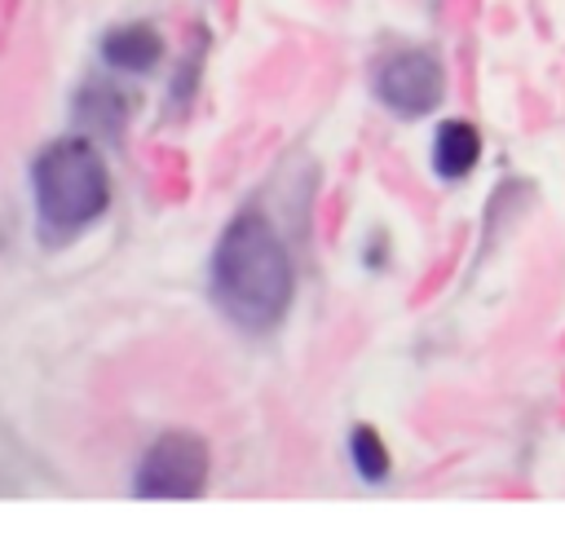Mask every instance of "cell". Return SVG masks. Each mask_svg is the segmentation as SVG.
<instances>
[{
	"label": "cell",
	"instance_id": "7a4b0ae2",
	"mask_svg": "<svg viewBox=\"0 0 565 556\" xmlns=\"http://www.w3.org/2000/svg\"><path fill=\"white\" fill-rule=\"evenodd\" d=\"M31 185H35L40 225H44L53 238H71V234L88 229V225L110 207L106 163H102V154H97L84 137L53 141V146L35 159Z\"/></svg>",
	"mask_w": 565,
	"mask_h": 556
},
{
	"label": "cell",
	"instance_id": "6da1fadb",
	"mask_svg": "<svg viewBox=\"0 0 565 556\" xmlns=\"http://www.w3.org/2000/svg\"><path fill=\"white\" fill-rule=\"evenodd\" d=\"M291 260L260 212L230 221L212 252V296L247 331H269L291 304Z\"/></svg>",
	"mask_w": 565,
	"mask_h": 556
},
{
	"label": "cell",
	"instance_id": "3957f363",
	"mask_svg": "<svg viewBox=\"0 0 565 556\" xmlns=\"http://www.w3.org/2000/svg\"><path fill=\"white\" fill-rule=\"evenodd\" d=\"M132 490L141 499H199L207 490V446L194 432H163L141 468Z\"/></svg>",
	"mask_w": 565,
	"mask_h": 556
},
{
	"label": "cell",
	"instance_id": "5b68a950",
	"mask_svg": "<svg viewBox=\"0 0 565 556\" xmlns=\"http://www.w3.org/2000/svg\"><path fill=\"white\" fill-rule=\"evenodd\" d=\"M159 53H163V40L150 26H141V22H124V26L106 31V40H102V57L115 71H128V75L150 71L159 62Z\"/></svg>",
	"mask_w": 565,
	"mask_h": 556
},
{
	"label": "cell",
	"instance_id": "277c9868",
	"mask_svg": "<svg viewBox=\"0 0 565 556\" xmlns=\"http://www.w3.org/2000/svg\"><path fill=\"white\" fill-rule=\"evenodd\" d=\"M441 93H446L441 62L424 49H402V53L384 57L380 71H375V97L388 110L406 115V119H419V115L437 110Z\"/></svg>",
	"mask_w": 565,
	"mask_h": 556
},
{
	"label": "cell",
	"instance_id": "8992f818",
	"mask_svg": "<svg viewBox=\"0 0 565 556\" xmlns=\"http://www.w3.org/2000/svg\"><path fill=\"white\" fill-rule=\"evenodd\" d=\"M477 159H481V132L472 124H463V119H446L437 128V141H433V168H437V177L459 181V177H468L477 168Z\"/></svg>",
	"mask_w": 565,
	"mask_h": 556
},
{
	"label": "cell",
	"instance_id": "52a82bcc",
	"mask_svg": "<svg viewBox=\"0 0 565 556\" xmlns=\"http://www.w3.org/2000/svg\"><path fill=\"white\" fill-rule=\"evenodd\" d=\"M349 455H353V468H358L366 481H384V477H388V450H384V441H380L375 428L358 424V428L349 432Z\"/></svg>",
	"mask_w": 565,
	"mask_h": 556
}]
</instances>
